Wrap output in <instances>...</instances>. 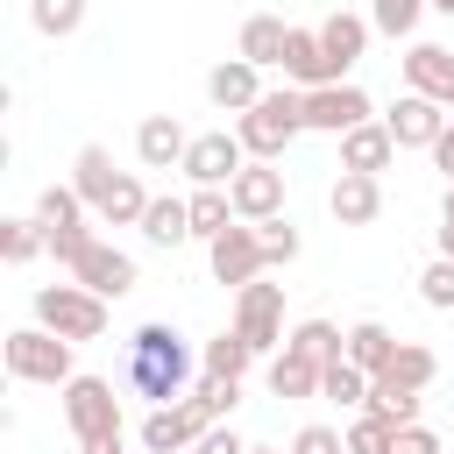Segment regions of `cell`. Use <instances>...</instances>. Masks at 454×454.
Instances as JSON below:
<instances>
[{
	"label": "cell",
	"instance_id": "cell-1",
	"mask_svg": "<svg viewBox=\"0 0 454 454\" xmlns=\"http://www.w3.org/2000/svg\"><path fill=\"white\" fill-rule=\"evenodd\" d=\"M128 390L149 397V404H177L192 390V348L163 319L135 326V340H128Z\"/></svg>",
	"mask_w": 454,
	"mask_h": 454
},
{
	"label": "cell",
	"instance_id": "cell-2",
	"mask_svg": "<svg viewBox=\"0 0 454 454\" xmlns=\"http://www.w3.org/2000/svg\"><path fill=\"white\" fill-rule=\"evenodd\" d=\"M71 184H78V199H85L106 227H142V213H149V192H142L128 170H114V156H106L99 142H85V149H78Z\"/></svg>",
	"mask_w": 454,
	"mask_h": 454
},
{
	"label": "cell",
	"instance_id": "cell-3",
	"mask_svg": "<svg viewBox=\"0 0 454 454\" xmlns=\"http://www.w3.org/2000/svg\"><path fill=\"white\" fill-rule=\"evenodd\" d=\"M64 426L78 447H114L121 440V397L106 376H71L64 383Z\"/></svg>",
	"mask_w": 454,
	"mask_h": 454
},
{
	"label": "cell",
	"instance_id": "cell-4",
	"mask_svg": "<svg viewBox=\"0 0 454 454\" xmlns=\"http://www.w3.org/2000/svg\"><path fill=\"white\" fill-rule=\"evenodd\" d=\"M298 128H305V92H291V85H284V92H262V99L234 121V135H241L248 156H284Z\"/></svg>",
	"mask_w": 454,
	"mask_h": 454
},
{
	"label": "cell",
	"instance_id": "cell-5",
	"mask_svg": "<svg viewBox=\"0 0 454 454\" xmlns=\"http://www.w3.org/2000/svg\"><path fill=\"white\" fill-rule=\"evenodd\" d=\"M7 376L14 383H50V390H64L78 369H71V340L64 333H50V326H14L7 333Z\"/></svg>",
	"mask_w": 454,
	"mask_h": 454
},
{
	"label": "cell",
	"instance_id": "cell-6",
	"mask_svg": "<svg viewBox=\"0 0 454 454\" xmlns=\"http://www.w3.org/2000/svg\"><path fill=\"white\" fill-rule=\"evenodd\" d=\"M35 326L64 333V340H99L106 333V298L85 284H43L35 291Z\"/></svg>",
	"mask_w": 454,
	"mask_h": 454
},
{
	"label": "cell",
	"instance_id": "cell-7",
	"mask_svg": "<svg viewBox=\"0 0 454 454\" xmlns=\"http://www.w3.org/2000/svg\"><path fill=\"white\" fill-rule=\"evenodd\" d=\"M234 333L255 348V355H277L284 348V284H241L234 291Z\"/></svg>",
	"mask_w": 454,
	"mask_h": 454
},
{
	"label": "cell",
	"instance_id": "cell-8",
	"mask_svg": "<svg viewBox=\"0 0 454 454\" xmlns=\"http://www.w3.org/2000/svg\"><path fill=\"white\" fill-rule=\"evenodd\" d=\"M206 262H213V284H255L262 270H270V255H262V234H255V220H234L227 234H213L206 241Z\"/></svg>",
	"mask_w": 454,
	"mask_h": 454
},
{
	"label": "cell",
	"instance_id": "cell-9",
	"mask_svg": "<svg viewBox=\"0 0 454 454\" xmlns=\"http://www.w3.org/2000/svg\"><path fill=\"white\" fill-rule=\"evenodd\" d=\"M206 426H220V419H213V411H206V404L184 390L177 404H156V411L142 419V447H149V454H184V447H192Z\"/></svg>",
	"mask_w": 454,
	"mask_h": 454
},
{
	"label": "cell",
	"instance_id": "cell-10",
	"mask_svg": "<svg viewBox=\"0 0 454 454\" xmlns=\"http://www.w3.org/2000/svg\"><path fill=\"white\" fill-rule=\"evenodd\" d=\"M369 121V92L362 85H312L305 92V128H319V135H348V128H362Z\"/></svg>",
	"mask_w": 454,
	"mask_h": 454
},
{
	"label": "cell",
	"instance_id": "cell-11",
	"mask_svg": "<svg viewBox=\"0 0 454 454\" xmlns=\"http://www.w3.org/2000/svg\"><path fill=\"white\" fill-rule=\"evenodd\" d=\"M248 163V149H241V135H227V128H213V135H192V149H184V177L192 184H234V170Z\"/></svg>",
	"mask_w": 454,
	"mask_h": 454
},
{
	"label": "cell",
	"instance_id": "cell-12",
	"mask_svg": "<svg viewBox=\"0 0 454 454\" xmlns=\"http://www.w3.org/2000/svg\"><path fill=\"white\" fill-rule=\"evenodd\" d=\"M227 199H234V213H241V220H270V213H284V170H277L270 156H255V163H241V170H234Z\"/></svg>",
	"mask_w": 454,
	"mask_h": 454
},
{
	"label": "cell",
	"instance_id": "cell-13",
	"mask_svg": "<svg viewBox=\"0 0 454 454\" xmlns=\"http://www.w3.org/2000/svg\"><path fill=\"white\" fill-rule=\"evenodd\" d=\"M383 128L397 135V149H433V142H440V128H447V106H440V99H426V92H404V99L383 114Z\"/></svg>",
	"mask_w": 454,
	"mask_h": 454
},
{
	"label": "cell",
	"instance_id": "cell-14",
	"mask_svg": "<svg viewBox=\"0 0 454 454\" xmlns=\"http://www.w3.org/2000/svg\"><path fill=\"white\" fill-rule=\"evenodd\" d=\"M262 64H248V57H227V64H213L206 71V99L220 106V114H248L255 99H262V78H255Z\"/></svg>",
	"mask_w": 454,
	"mask_h": 454
},
{
	"label": "cell",
	"instance_id": "cell-15",
	"mask_svg": "<svg viewBox=\"0 0 454 454\" xmlns=\"http://www.w3.org/2000/svg\"><path fill=\"white\" fill-rule=\"evenodd\" d=\"M326 213H333L340 227H369V220L383 213V184H376L369 170H340L333 192H326Z\"/></svg>",
	"mask_w": 454,
	"mask_h": 454
},
{
	"label": "cell",
	"instance_id": "cell-16",
	"mask_svg": "<svg viewBox=\"0 0 454 454\" xmlns=\"http://www.w3.org/2000/svg\"><path fill=\"white\" fill-rule=\"evenodd\" d=\"M71 277H78L85 291H99V298H121V291H135V255H121V248H106V241H92V248L71 262Z\"/></svg>",
	"mask_w": 454,
	"mask_h": 454
},
{
	"label": "cell",
	"instance_id": "cell-17",
	"mask_svg": "<svg viewBox=\"0 0 454 454\" xmlns=\"http://www.w3.org/2000/svg\"><path fill=\"white\" fill-rule=\"evenodd\" d=\"M404 85L426 92V99H440V106H454V50L411 43V50H404Z\"/></svg>",
	"mask_w": 454,
	"mask_h": 454
},
{
	"label": "cell",
	"instance_id": "cell-18",
	"mask_svg": "<svg viewBox=\"0 0 454 454\" xmlns=\"http://www.w3.org/2000/svg\"><path fill=\"white\" fill-rule=\"evenodd\" d=\"M284 78H298L305 92H312V85H340V78H333V57H326V43H319V28H291V43H284Z\"/></svg>",
	"mask_w": 454,
	"mask_h": 454
},
{
	"label": "cell",
	"instance_id": "cell-19",
	"mask_svg": "<svg viewBox=\"0 0 454 454\" xmlns=\"http://www.w3.org/2000/svg\"><path fill=\"white\" fill-rule=\"evenodd\" d=\"M184 149H192V135H184L170 114H149V121L135 128V156H142L149 170H177V163H184Z\"/></svg>",
	"mask_w": 454,
	"mask_h": 454
},
{
	"label": "cell",
	"instance_id": "cell-20",
	"mask_svg": "<svg viewBox=\"0 0 454 454\" xmlns=\"http://www.w3.org/2000/svg\"><path fill=\"white\" fill-rule=\"evenodd\" d=\"M390 156H397V135L383 128V121H362V128H348L340 135V170H390Z\"/></svg>",
	"mask_w": 454,
	"mask_h": 454
},
{
	"label": "cell",
	"instance_id": "cell-21",
	"mask_svg": "<svg viewBox=\"0 0 454 454\" xmlns=\"http://www.w3.org/2000/svg\"><path fill=\"white\" fill-rule=\"evenodd\" d=\"M369 28H376V21H362V14H348V7L319 21V43H326V57H333V78H340V71H348V64H355V57L369 50Z\"/></svg>",
	"mask_w": 454,
	"mask_h": 454
},
{
	"label": "cell",
	"instance_id": "cell-22",
	"mask_svg": "<svg viewBox=\"0 0 454 454\" xmlns=\"http://www.w3.org/2000/svg\"><path fill=\"white\" fill-rule=\"evenodd\" d=\"M142 241H149V248H184V241H192V206H184V199H149Z\"/></svg>",
	"mask_w": 454,
	"mask_h": 454
},
{
	"label": "cell",
	"instance_id": "cell-23",
	"mask_svg": "<svg viewBox=\"0 0 454 454\" xmlns=\"http://www.w3.org/2000/svg\"><path fill=\"white\" fill-rule=\"evenodd\" d=\"M319 376H326V362H312L298 348H277V362H270V390L277 397H319Z\"/></svg>",
	"mask_w": 454,
	"mask_h": 454
},
{
	"label": "cell",
	"instance_id": "cell-24",
	"mask_svg": "<svg viewBox=\"0 0 454 454\" xmlns=\"http://www.w3.org/2000/svg\"><path fill=\"white\" fill-rule=\"evenodd\" d=\"M284 43H291V21H277V14H248L234 57H248V64H284Z\"/></svg>",
	"mask_w": 454,
	"mask_h": 454
},
{
	"label": "cell",
	"instance_id": "cell-25",
	"mask_svg": "<svg viewBox=\"0 0 454 454\" xmlns=\"http://www.w3.org/2000/svg\"><path fill=\"white\" fill-rule=\"evenodd\" d=\"M184 206H192V241H213V234H227V227L241 220L234 199H227V184H199Z\"/></svg>",
	"mask_w": 454,
	"mask_h": 454
},
{
	"label": "cell",
	"instance_id": "cell-26",
	"mask_svg": "<svg viewBox=\"0 0 454 454\" xmlns=\"http://www.w3.org/2000/svg\"><path fill=\"white\" fill-rule=\"evenodd\" d=\"M390 355H397V333H390L383 319H362V326H348V362H355V369L383 376V369H390Z\"/></svg>",
	"mask_w": 454,
	"mask_h": 454
},
{
	"label": "cell",
	"instance_id": "cell-27",
	"mask_svg": "<svg viewBox=\"0 0 454 454\" xmlns=\"http://www.w3.org/2000/svg\"><path fill=\"white\" fill-rule=\"evenodd\" d=\"M284 348H298V355H312V362H340V355H348V333H340L333 319H298V326L284 333Z\"/></svg>",
	"mask_w": 454,
	"mask_h": 454
},
{
	"label": "cell",
	"instance_id": "cell-28",
	"mask_svg": "<svg viewBox=\"0 0 454 454\" xmlns=\"http://www.w3.org/2000/svg\"><path fill=\"white\" fill-rule=\"evenodd\" d=\"M319 397H333L340 411H362V404H369V369H355L348 355H340V362H326V376H319Z\"/></svg>",
	"mask_w": 454,
	"mask_h": 454
},
{
	"label": "cell",
	"instance_id": "cell-29",
	"mask_svg": "<svg viewBox=\"0 0 454 454\" xmlns=\"http://www.w3.org/2000/svg\"><path fill=\"white\" fill-rule=\"evenodd\" d=\"M369 404H376V411H383V419H397V426H411V419H419V404H426V397H419V390H411V383H397V376H390V369H383V376H369Z\"/></svg>",
	"mask_w": 454,
	"mask_h": 454
},
{
	"label": "cell",
	"instance_id": "cell-30",
	"mask_svg": "<svg viewBox=\"0 0 454 454\" xmlns=\"http://www.w3.org/2000/svg\"><path fill=\"white\" fill-rule=\"evenodd\" d=\"M43 248H50V227H43L35 213H28V220H0V255H7V262H35Z\"/></svg>",
	"mask_w": 454,
	"mask_h": 454
},
{
	"label": "cell",
	"instance_id": "cell-31",
	"mask_svg": "<svg viewBox=\"0 0 454 454\" xmlns=\"http://www.w3.org/2000/svg\"><path fill=\"white\" fill-rule=\"evenodd\" d=\"M199 362H206V376H248L255 348H248V340L227 326V333H213V340H206V355H199Z\"/></svg>",
	"mask_w": 454,
	"mask_h": 454
},
{
	"label": "cell",
	"instance_id": "cell-32",
	"mask_svg": "<svg viewBox=\"0 0 454 454\" xmlns=\"http://www.w3.org/2000/svg\"><path fill=\"white\" fill-rule=\"evenodd\" d=\"M390 440H397V419H383L376 404H362V419L348 426V454H390Z\"/></svg>",
	"mask_w": 454,
	"mask_h": 454
},
{
	"label": "cell",
	"instance_id": "cell-33",
	"mask_svg": "<svg viewBox=\"0 0 454 454\" xmlns=\"http://www.w3.org/2000/svg\"><path fill=\"white\" fill-rule=\"evenodd\" d=\"M28 21H35V35H78L85 0H28Z\"/></svg>",
	"mask_w": 454,
	"mask_h": 454
},
{
	"label": "cell",
	"instance_id": "cell-34",
	"mask_svg": "<svg viewBox=\"0 0 454 454\" xmlns=\"http://www.w3.org/2000/svg\"><path fill=\"white\" fill-rule=\"evenodd\" d=\"M390 376H397V383H411V390H426V383L440 376V362H433V348H419V340H397V355H390Z\"/></svg>",
	"mask_w": 454,
	"mask_h": 454
},
{
	"label": "cell",
	"instance_id": "cell-35",
	"mask_svg": "<svg viewBox=\"0 0 454 454\" xmlns=\"http://www.w3.org/2000/svg\"><path fill=\"white\" fill-rule=\"evenodd\" d=\"M419 298H426L433 312H454V255H433V262H426V277H419Z\"/></svg>",
	"mask_w": 454,
	"mask_h": 454
},
{
	"label": "cell",
	"instance_id": "cell-36",
	"mask_svg": "<svg viewBox=\"0 0 454 454\" xmlns=\"http://www.w3.org/2000/svg\"><path fill=\"white\" fill-rule=\"evenodd\" d=\"M426 7H433V0H376V7H369V21H376L383 35H411Z\"/></svg>",
	"mask_w": 454,
	"mask_h": 454
},
{
	"label": "cell",
	"instance_id": "cell-37",
	"mask_svg": "<svg viewBox=\"0 0 454 454\" xmlns=\"http://www.w3.org/2000/svg\"><path fill=\"white\" fill-rule=\"evenodd\" d=\"M192 397H199L213 419H227V411L241 404V376H199V383H192Z\"/></svg>",
	"mask_w": 454,
	"mask_h": 454
},
{
	"label": "cell",
	"instance_id": "cell-38",
	"mask_svg": "<svg viewBox=\"0 0 454 454\" xmlns=\"http://www.w3.org/2000/svg\"><path fill=\"white\" fill-rule=\"evenodd\" d=\"M255 234H262V255H270V262H291V255H298V227H291L284 213L255 220Z\"/></svg>",
	"mask_w": 454,
	"mask_h": 454
},
{
	"label": "cell",
	"instance_id": "cell-39",
	"mask_svg": "<svg viewBox=\"0 0 454 454\" xmlns=\"http://www.w3.org/2000/svg\"><path fill=\"white\" fill-rule=\"evenodd\" d=\"M291 454H348V433H333V426H298Z\"/></svg>",
	"mask_w": 454,
	"mask_h": 454
},
{
	"label": "cell",
	"instance_id": "cell-40",
	"mask_svg": "<svg viewBox=\"0 0 454 454\" xmlns=\"http://www.w3.org/2000/svg\"><path fill=\"white\" fill-rule=\"evenodd\" d=\"M184 454H248V440H241L234 426H206V433H199Z\"/></svg>",
	"mask_w": 454,
	"mask_h": 454
},
{
	"label": "cell",
	"instance_id": "cell-41",
	"mask_svg": "<svg viewBox=\"0 0 454 454\" xmlns=\"http://www.w3.org/2000/svg\"><path fill=\"white\" fill-rule=\"evenodd\" d=\"M390 454H440V433L411 419V426H397V440H390Z\"/></svg>",
	"mask_w": 454,
	"mask_h": 454
},
{
	"label": "cell",
	"instance_id": "cell-42",
	"mask_svg": "<svg viewBox=\"0 0 454 454\" xmlns=\"http://www.w3.org/2000/svg\"><path fill=\"white\" fill-rule=\"evenodd\" d=\"M433 163H440V170H447V184H454V121L440 128V142H433Z\"/></svg>",
	"mask_w": 454,
	"mask_h": 454
},
{
	"label": "cell",
	"instance_id": "cell-43",
	"mask_svg": "<svg viewBox=\"0 0 454 454\" xmlns=\"http://www.w3.org/2000/svg\"><path fill=\"white\" fill-rule=\"evenodd\" d=\"M440 255H454V220H440Z\"/></svg>",
	"mask_w": 454,
	"mask_h": 454
},
{
	"label": "cell",
	"instance_id": "cell-44",
	"mask_svg": "<svg viewBox=\"0 0 454 454\" xmlns=\"http://www.w3.org/2000/svg\"><path fill=\"white\" fill-rule=\"evenodd\" d=\"M440 220H454V184H447V199H440Z\"/></svg>",
	"mask_w": 454,
	"mask_h": 454
},
{
	"label": "cell",
	"instance_id": "cell-45",
	"mask_svg": "<svg viewBox=\"0 0 454 454\" xmlns=\"http://www.w3.org/2000/svg\"><path fill=\"white\" fill-rule=\"evenodd\" d=\"M78 454H121V440H114V447H78Z\"/></svg>",
	"mask_w": 454,
	"mask_h": 454
},
{
	"label": "cell",
	"instance_id": "cell-46",
	"mask_svg": "<svg viewBox=\"0 0 454 454\" xmlns=\"http://www.w3.org/2000/svg\"><path fill=\"white\" fill-rule=\"evenodd\" d=\"M433 7H440V14H454V0H433Z\"/></svg>",
	"mask_w": 454,
	"mask_h": 454
},
{
	"label": "cell",
	"instance_id": "cell-47",
	"mask_svg": "<svg viewBox=\"0 0 454 454\" xmlns=\"http://www.w3.org/2000/svg\"><path fill=\"white\" fill-rule=\"evenodd\" d=\"M248 454H277V447H248Z\"/></svg>",
	"mask_w": 454,
	"mask_h": 454
}]
</instances>
